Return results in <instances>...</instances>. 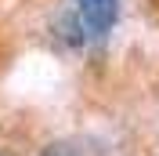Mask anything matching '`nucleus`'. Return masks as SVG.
<instances>
[{
	"mask_svg": "<svg viewBox=\"0 0 159 156\" xmlns=\"http://www.w3.org/2000/svg\"><path fill=\"white\" fill-rule=\"evenodd\" d=\"M72 15L80 18L90 40H101L119 22V0H72Z\"/></svg>",
	"mask_w": 159,
	"mask_h": 156,
	"instance_id": "obj_1",
	"label": "nucleus"
},
{
	"mask_svg": "<svg viewBox=\"0 0 159 156\" xmlns=\"http://www.w3.org/2000/svg\"><path fill=\"white\" fill-rule=\"evenodd\" d=\"M40 156H87L76 142H51V145L40 149Z\"/></svg>",
	"mask_w": 159,
	"mask_h": 156,
	"instance_id": "obj_2",
	"label": "nucleus"
}]
</instances>
